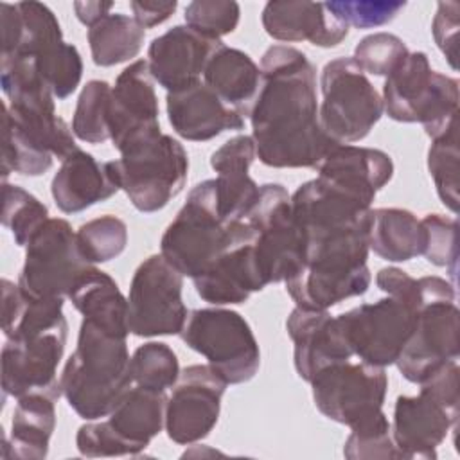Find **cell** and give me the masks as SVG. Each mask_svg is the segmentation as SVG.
<instances>
[{
	"label": "cell",
	"mask_w": 460,
	"mask_h": 460,
	"mask_svg": "<svg viewBox=\"0 0 460 460\" xmlns=\"http://www.w3.org/2000/svg\"><path fill=\"white\" fill-rule=\"evenodd\" d=\"M164 392L147 390L142 386L131 388L124 399L108 415L106 426L120 442L124 455H138L165 426Z\"/></svg>",
	"instance_id": "cell-29"
},
{
	"label": "cell",
	"mask_w": 460,
	"mask_h": 460,
	"mask_svg": "<svg viewBox=\"0 0 460 460\" xmlns=\"http://www.w3.org/2000/svg\"><path fill=\"white\" fill-rule=\"evenodd\" d=\"M458 135L456 128L431 138L428 151V169L433 178L440 201L453 212H458Z\"/></svg>",
	"instance_id": "cell-39"
},
{
	"label": "cell",
	"mask_w": 460,
	"mask_h": 460,
	"mask_svg": "<svg viewBox=\"0 0 460 460\" xmlns=\"http://www.w3.org/2000/svg\"><path fill=\"white\" fill-rule=\"evenodd\" d=\"M167 119L176 135L190 142H207L223 131L243 129L244 119L228 108L203 81L167 92Z\"/></svg>",
	"instance_id": "cell-25"
},
{
	"label": "cell",
	"mask_w": 460,
	"mask_h": 460,
	"mask_svg": "<svg viewBox=\"0 0 460 460\" xmlns=\"http://www.w3.org/2000/svg\"><path fill=\"white\" fill-rule=\"evenodd\" d=\"M2 331L7 338L2 349L4 397L43 394L58 401L63 395L58 365L68 331L63 298L32 300L18 284L4 279Z\"/></svg>",
	"instance_id": "cell-2"
},
{
	"label": "cell",
	"mask_w": 460,
	"mask_h": 460,
	"mask_svg": "<svg viewBox=\"0 0 460 460\" xmlns=\"http://www.w3.org/2000/svg\"><path fill=\"white\" fill-rule=\"evenodd\" d=\"M68 406L84 420L108 417L131 390V358L126 338L83 318L77 345L61 372Z\"/></svg>",
	"instance_id": "cell-3"
},
{
	"label": "cell",
	"mask_w": 460,
	"mask_h": 460,
	"mask_svg": "<svg viewBox=\"0 0 460 460\" xmlns=\"http://www.w3.org/2000/svg\"><path fill=\"white\" fill-rule=\"evenodd\" d=\"M0 84L7 97L4 113L34 146L61 162L79 149L68 124L56 115V97L32 58L23 54L2 56Z\"/></svg>",
	"instance_id": "cell-7"
},
{
	"label": "cell",
	"mask_w": 460,
	"mask_h": 460,
	"mask_svg": "<svg viewBox=\"0 0 460 460\" xmlns=\"http://www.w3.org/2000/svg\"><path fill=\"white\" fill-rule=\"evenodd\" d=\"M131 374L137 386L165 392L180 377V365L174 350L162 341H147L131 356Z\"/></svg>",
	"instance_id": "cell-36"
},
{
	"label": "cell",
	"mask_w": 460,
	"mask_h": 460,
	"mask_svg": "<svg viewBox=\"0 0 460 460\" xmlns=\"http://www.w3.org/2000/svg\"><path fill=\"white\" fill-rule=\"evenodd\" d=\"M406 43L392 32H374L359 40L352 59L356 65L372 75L392 74L408 56Z\"/></svg>",
	"instance_id": "cell-41"
},
{
	"label": "cell",
	"mask_w": 460,
	"mask_h": 460,
	"mask_svg": "<svg viewBox=\"0 0 460 460\" xmlns=\"http://www.w3.org/2000/svg\"><path fill=\"white\" fill-rule=\"evenodd\" d=\"M68 298L84 320L106 332L128 338V298L108 273L95 266L88 268L72 286Z\"/></svg>",
	"instance_id": "cell-31"
},
{
	"label": "cell",
	"mask_w": 460,
	"mask_h": 460,
	"mask_svg": "<svg viewBox=\"0 0 460 460\" xmlns=\"http://www.w3.org/2000/svg\"><path fill=\"white\" fill-rule=\"evenodd\" d=\"M113 7V2H99V0H92V2H74V11L77 20L86 25L92 27L93 23H97L99 20H102L104 16L110 14Z\"/></svg>",
	"instance_id": "cell-49"
},
{
	"label": "cell",
	"mask_w": 460,
	"mask_h": 460,
	"mask_svg": "<svg viewBox=\"0 0 460 460\" xmlns=\"http://www.w3.org/2000/svg\"><path fill=\"white\" fill-rule=\"evenodd\" d=\"M368 228L341 230L305 241L304 266L286 280V291L296 307L327 311L367 293L372 280L367 266Z\"/></svg>",
	"instance_id": "cell-4"
},
{
	"label": "cell",
	"mask_w": 460,
	"mask_h": 460,
	"mask_svg": "<svg viewBox=\"0 0 460 460\" xmlns=\"http://www.w3.org/2000/svg\"><path fill=\"white\" fill-rule=\"evenodd\" d=\"M320 126L334 144L363 140L383 115V99L352 58L329 61L320 75Z\"/></svg>",
	"instance_id": "cell-12"
},
{
	"label": "cell",
	"mask_w": 460,
	"mask_h": 460,
	"mask_svg": "<svg viewBox=\"0 0 460 460\" xmlns=\"http://www.w3.org/2000/svg\"><path fill=\"white\" fill-rule=\"evenodd\" d=\"M235 223L219 214L216 180H205L190 189L187 201L165 228L160 255L183 277L194 279L230 246Z\"/></svg>",
	"instance_id": "cell-9"
},
{
	"label": "cell",
	"mask_w": 460,
	"mask_h": 460,
	"mask_svg": "<svg viewBox=\"0 0 460 460\" xmlns=\"http://www.w3.org/2000/svg\"><path fill=\"white\" fill-rule=\"evenodd\" d=\"M314 169L318 178L341 187L370 205L377 190L394 176V162L388 153L350 144L332 146Z\"/></svg>",
	"instance_id": "cell-27"
},
{
	"label": "cell",
	"mask_w": 460,
	"mask_h": 460,
	"mask_svg": "<svg viewBox=\"0 0 460 460\" xmlns=\"http://www.w3.org/2000/svg\"><path fill=\"white\" fill-rule=\"evenodd\" d=\"M226 381L210 365H189L180 372L165 404V431L176 444L205 438L217 424Z\"/></svg>",
	"instance_id": "cell-18"
},
{
	"label": "cell",
	"mask_w": 460,
	"mask_h": 460,
	"mask_svg": "<svg viewBox=\"0 0 460 460\" xmlns=\"http://www.w3.org/2000/svg\"><path fill=\"white\" fill-rule=\"evenodd\" d=\"M343 455L349 460H374V458H399V451L392 440V429L386 415L352 428L345 440Z\"/></svg>",
	"instance_id": "cell-43"
},
{
	"label": "cell",
	"mask_w": 460,
	"mask_h": 460,
	"mask_svg": "<svg viewBox=\"0 0 460 460\" xmlns=\"http://www.w3.org/2000/svg\"><path fill=\"white\" fill-rule=\"evenodd\" d=\"M264 31L277 41H309L314 47L331 49L340 45L349 25L341 22L325 2L305 0H273L261 14Z\"/></svg>",
	"instance_id": "cell-24"
},
{
	"label": "cell",
	"mask_w": 460,
	"mask_h": 460,
	"mask_svg": "<svg viewBox=\"0 0 460 460\" xmlns=\"http://www.w3.org/2000/svg\"><path fill=\"white\" fill-rule=\"evenodd\" d=\"M92 61L97 66H113L138 56L144 45L146 29L135 18L122 13H110L86 32Z\"/></svg>",
	"instance_id": "cell-34"
},
{
	"label": "cell",
	"mask_w": 460,
	"mask_h": 460,
	"mask_svg": "<svg viewBox=\"0 0 460 460\" xmlns=\"http://www.w3.org/2000/svg\"><path fill=\"white\" fill-rule=\"evenodd\" d=\"M92 266L83 257L70 223L49 217L25 246L18 288L32 300L65 298L75 280Z\"/></svg>",
	"instance_id": "cell-14"
},
{
	"label": "cell",
	"mask_w": 460,
	"mask_h": 460,
	"mask_svg": "<svg viewBox=\"0 0 460 460\" xmlns=\"http://www.w3.org/2000/svg\"><path fill=\"white\" fill-rule=\"evenodd\" d=\"M458 14L460 5L456 2H438L435 18L431 22V32L437 47L442 50L451 68L456 65V38H458Z\"/></svg>",
	"instance_id": "cell-46"
},
{
	"label": "cell",
	"mask_w": 460,
	"mask_h": 460,
	"mask_svg": "<svg viewBox=\"0 0 460 460\" xmlns=\"http://www.w3.org/2000/svg\"><path fill=\"white\" fill-rule=\"evenodd\" d=\"M160 108L147 59L133 61L115 79L110 95L108 129L119 153L131 144L158 135Z\"/></svg>",
	"instance_id": "cell-19"
},
{
	"label": "cell",
	"mask_w": 460,
	"mask_h": 460,
	"mask_svg": "<svg viewBox=\"0 0 460 460\" xmlns=\"http://www.w3.org/2000/svg\"><path fill=\"white\" fill-rule=\"evenodd\" d=\"M261 68L243 50L221 45L210 58L203 83L243 119L250 117L261 90Z\"/></svg>",
	"instance_id": "cell-30"
},
{
	"label": "cell",
	"mask_w": 460,
	"mask_h": 460,
	"mask_svg": "<svg viewBox=\"0 0 460 460\" xmlns=\"http://www.w3.org/2000/svg\"><path fill=\"white\" fill-rule=\"evenodd\" d=\"M376 284L388 296L399 298V300L410 304L417 311L419 302H420L419 280L410 277L406 271H402L399 268H394V266L381 268L376 275Z\"/></svg>",
	"instance_id": "cell-47"
},
{
	"label": "cell",
	"mask_w": 460,
	"mask_h": 460,
	"mask_svg": "<svg viewBox=\"0 0 460 460\" xmlns=\"http://www.w3.org/2000/svg\"><path fill=\"white\" fill-rule=\"evenodd\" d=\"M255 230L243 219L235 223L230 246L198 277L192 279L196 293L208 304H244L252 293L266 288L253 257Z\"/></svg>",
	"instance_id": "cell-20"
},
{
	"label": "cell",
	"mask_w": 460,
	"mask_h": 460,
	"mask_svg": "<svg viewBox=\"0 0 460 460\" xmlns=\"http://www.w3.org/2000/svg\"><path fill=\"white\" fill-rule=\"evenodd\" d=\"M426 230L406 208H374L368 228V248L388 262H406L424 253Z\"/></svg>",
	"instance_id": "cell-33"
},
{
	"label": "cell",
	"mask_w": 460,
	"mask_h": 460,
	"mask_svg": "<svg viewBox=\"0 0 460 460\" xmlns=\"http://www.w3.org/2000/svg\"><path fill=\"white\" fill-rule=\"evenodd\" d=\"M119 190L110 162H99L83 149H75L61 162L50 183L54 203L63 214L83 212Z\"/></svg>",
	"instance_id": "cell-28"
},
{
	"label": "cell",
	"mask_w": 460,
	"mask_h": 460,
	"mask_svg": "<svg viewBox=\"0 0 460 460\" xmlns=\"http://www.w3.org/2000/svg\"><path fill=\"white\" fill-rule=\"evenodd\" d=\"M309 383L318 411L338 424L352 429L385 415L388 376L383 367L347 359L322 368Z\"/></svg>",
	"instance_id": "cell-15"
},
{
	"label": "cell",
	"mask_w": 460,
	"mask_h": 460,
	"mask_svg": "<svg viewBox=\"0 0 460 460\" xmlns=\"http://www.w3.org/2000/svg\"><path fill=\"white\" fill-rule=\"evenodd\" d=\"M286 329L293 341L295 370L307 383L322 368L352 358L336 316L327 311L295 307L286 320Z\"/></svg>",
	"instance_id": "cell-23"
},
{
	"label": "cell",
	"mask_w": 460,
	"mask_h": 460,
	"mask_svg": "<svg viewBox=\"0 0 460 460\" xmlns=\"http://www.w3.org/2000/svg\"><path fill=\"white\" fill-rule=\"evenodd\" d=\"M246 221L255 230L253 257L262 282H286L304 266L305 241L291 210V196L280 183L259 187Z\"/></svg>",
	"instance_id": "cell-13"
},
{
	"label": "cell",
	"mask_w": 460,
	"mask_h": 460,
	"mask_svg": "<svg viewBox=\"0 0 460 460\" xmlns=\"http://www.w3.org/2000/svg\"><path fill=\"white\" fill-rule=\"evenodd\" d=\"M415 309L394 296L361 304L336 320L352 350L361 361L376 367L394 365L411 336Z\"/></svg>",
	"instance_id": "cell-17"
},
{
	"label": "cell",
	"mask_w": 460,
	"mask_h": 460,
	"mask_svg": "<svg viewBox=\"0 0 460 460\" xmlns=\"http://www.w3.org/2000/svg\"><path fill=\"white\" fill-rule=\"evenodd\" d=\"M2 225L11 232L18 246H27L31 237L49 219V208L31 192L4 181Z\"/></svg>",
	"instance_id": "cell-37"
},
{
	"label": "cell",
	"mask_w": 460,
	"mask_h": 460,
	"mask_svg": "<svg viewBox=\"0 0 460 460\" xmlns=\"http://www.w3.org/2000/svg\"><path fill=\"white\" fill-rule=\"evenodd\" d=\"M180 336L187 347L207 358L226 385L246 383L259 372V343L250 323L237 311L194 309L189 313Z\"/></svg>",
	"instance_id": "cell-11"
},
{
	"label": "cell",
	"mask_w": 460,
	"mask_h": 460,
	"mask_svg": "<svg viewBox=\"0 0 460 460\" xmlns=\"http://www.w3.org/2000/svg\"><path fill=\"white\" fill-rule=\"evenodd\" d=\"M329 11H332L349 27L374 29L390 23L406 7V2H386V0H340L325 2Z\"/></svg>",
	"instance_id": "cell-45"
},
{
	"label": "cell",
	"mask_w": 460,
	"mask_h": 460,
	"mask_svg": "<svg viewBox=\"0 0 460 460\" xmlns=\"http://www.w3.org/2000/svg\"><path fill=\"white\" fill-rule=\"evenodd\" d=\"M225 45L189 25H174L155 38L147 49L151 77L167 92L181 90L201 81L214 52Z\"/></svg>",
	"instance_id": "cell-21"
},
{
	"label": "cell",
	"mask_w": 460,
	"mask_h": 460,
	"mask_svg": "<svg viewBox=\"0 0 460 460\" xmlns=\"http://www.w3.org/2000/svg\"><path fill=\"white\" fill-rule=\"evenodd\" d=\"M241 7L234 0H194L185 7V23L194 31L221 40L237 29Z\"/></svg>",
	"instance_id": "cell-42"
},
{
	"label": "cell",
	"mask_w": 460,
	"mask_h": 460,
	"mask_svg": "<svg viewBox=\"0 0 460 460\" xmlns=\"http://www.w3.org/2000/svg\"><path fill=\"white\" fill-rule=\"evenodd\" d=\"M75 235L79 250L90 264L117 259L128 244L126 223L111 214L83 223Z\"/></svg>",
	"instance_id": "cell-38"
},
{
	"label": "cell",
	"mask_w": 460,
	"mask_h": 460,
	"mask_svg": "<svg viewBox=\"0 0 460 460\" xmlns=\"http://www.w3.org/2000/svg\"><path fill=\"white\" fill-rule=\"evenodd\" d=\"M458 411L446 408L426 392L419 395H399L390 424L392 440L399 458H437V447L446 440L449 429L456 426Z\"/></svg>",
	"instance_id": "cell-22"
},
{
	"label": "cell",
	"mask_w": 460,
	"mask_h": 460,
	"mask_svg": "<svg viewBox=\"0 0 460 460\" xmlns=\"http://www.w3.org/2000/svg\"><path fill=\"white\" fill-rule=\"evenodd\" d=\"M261 77L250 113L259 160L275 169H314L336 146L320 126L314 65L295 47L271 45Z\"/></svg>",
	"instance_id": "cell-1"
},
{
	"label": "cell",
	"mask_w": 460,
	"mask_h": 460,
	"mask_svg": "<svg viewBox=\"0 0 460 460\" xmlns=\"http://www.w3.org/2000/svg\"><path fill=\"white\" fill-rule=\"evenodd\" d=\"M458 81L435 72L426 52H408L404 61L386 75L383 111L397 122H420L429 138L456 128Z\"/></svg>",
	"instance_id": "cell-6"
},
{
	"label": "cell",
	"mask_w": 460,
	"mask_h": 460,
	"mask_svg": "<svg viewBox=\"0 0 460 460\" xmlns=\"http://www.w3.org/2000/svg\"><path fill=\"white\" fill-rule=\"evenodd\" d=\"M54 399L29 394L18 399L11 420V437H4V458L43 460L56 428Z\"/></svg>",
	"instance_id": "cell-32"
},
{
	"label": "cell",
	"mask_w": 460,
	"mask_h": 460,
	"mask_svg": "<svg viewBox=\"0 0 460 460\" xmlns=\"http://www.w3.org/2000/svg\"><path fill=\"white\" fill-rule=\"evenodd\" d=\"M181 289L183 275L162 255L140 262L129 284V332L138 338L180 334L189 316Z\"/></svg>",
	"instance_id": "cell-16"
},
{
	"label": "cell",
	"mask_w": 460,
	"mask_h": 460,
	"mask_svg": "<svg viewBox=\"0 0 460 460\" xmlns=\"http://www.w3.org/2000/svg\"><path fill=\"white\" fill-rule=\"evenodd\" d=\"M255 156V142L248 135L226 140L210 156V165L217 172V208L228 223L246 219L259 198V185L248 174Z\"/></svg>",
	"instance_id": "cell-26"
},
{
	"label": "cell",
	"mask_w": 460,
	"mask_h": 460,
	"mask_svg": "<svg viewBox=\"0 0 460 460\" xmlns=\"http://www.w3.org/2000/svg\"><path fill=\"white\" fill-rule=\"evenodd\" d=\"M110 165L131 205L151 214L167 207L183 190L189 156L176 138L158 133L122 149L120 158Z\"/></svg>",
	"instance_id": "cell-10"
},
{
	"label": "cell",
	"mask_w": 460,
	"mask_h": 460,
	"mask_svg": "<svg viewBox=\"0 0 460 460\" xmlns=\"http://www.w3.org/2000/svg\"><path fill=\"white\" fill-rule=\"evenodd\" d=\"M2 56L23 54L32 58L40 75L56 99L75 92L83 77V59L75 45L63 40L56 14L41 2L0 4Z\"/></svg>",
	"instance_id": "cell-5"
},
{
	"label": "cell",
	"mask_w": 460,
	"mask_h": 460,
	"mask_svg": "<svg viewBox=\"0 0 460 460\" xmlns=\"http://www.w3.org/2000/svg\"><path fill=\"white\" fill-rule=\"evenodd\" d=\"M417 280L420 302L415 325L395 361L410 383H420L460 354V311L455 304V286L435 275Z\"/></svg>",
	"instance_id": "cell-8"
},
{
	"label": "cell",
	"mask_w": 460,
	"mask_h": 460,
	"mask_svg": "<svg viewBox=\"0 0 460 460\" xmlns=\"http://www.w3.org/2000/svg\"><path fill=\"white\" fill-rule=\"evenodd\" d=\"M111 86L106 81L92 79L77 97L72 117V133L83 142L102 144L110 138L108 110Z\"/></svg>",
	"instance_id": "cell-35"
},
{
	"label": "cell",
	"mask_w": 460,
	"mask_h": 460,
	"mask_svg": "<svg viewBox=\"0 0 460 460\" xmlns=\"http://www.w3.org/2000/svg\"><path fill=\"white\" fill-rule=\"evenodd\" d=\"M426 230L424 257L435 264L447 268L451 277L456 275L458 262V223L455 217L442 214H428L420 219Z\"/></svg>",
	"instance_id": "cell-44"
},
{
	"label": "cell",
	"mask_w": 460,
	"mask_h": 460,
	"mask_svg": "<svg viewBox=\"0 0 460 460\" xmlns=\"http://www.w3.org/2000/svg\"><path fill=\"white\" fill-rule=\"evenodd\" d=\"M54 156L34 146L4 113V146H2V176L11 172L22 176H41L52 167Z\"/></svg>",
	"instance_id": "cell-40"
},
{
	"label": "cell",
	"mask_w": 460,
	"mask_h": 460,
	"mask_svg": "<svg viewBox=\"0 0 460 460\" xmlns=\"http://www.w3.org/2000/svg\"><path fill=\"white\" fill-rule=\"evenodd\" d=\"M129 7L133 11V18L137 20V23L144 29H151L156 27L160 23H164L165 20H169L172 16V13L178 7V2H156V0H133L129 2Z\"/></svg>",
	"instance_id": "cell-48"
}]
</instances>
